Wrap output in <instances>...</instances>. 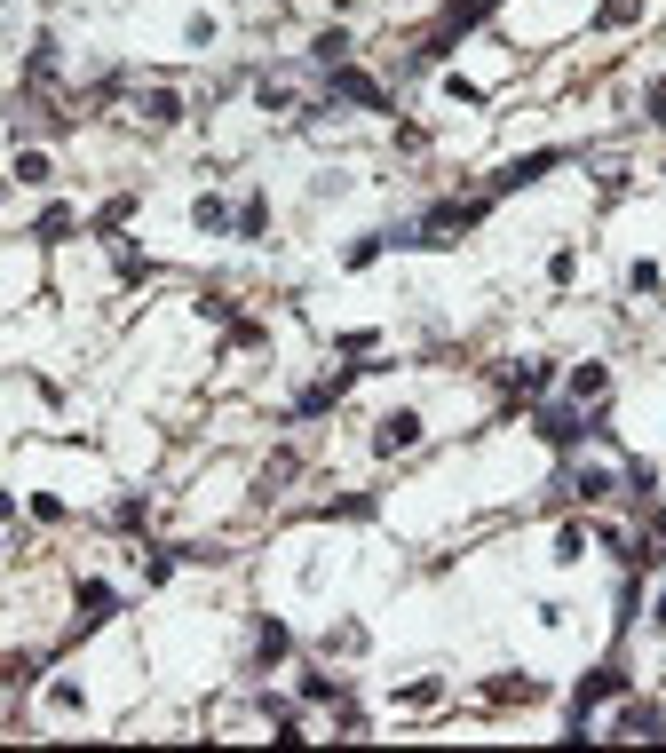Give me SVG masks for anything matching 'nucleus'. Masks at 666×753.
Segmentation results:
<instances>
[{
  "label": "nucleus",
  "instance_id": "1",
  "mask_svg": "<svg viewBox=\"0 0 666 753\" xmlns=\"http://www.w3.org/2000/svg\"><path fill=\"white\" fill-rule=\"evenodd\" d=\"M389 706H397V714H437V706H444V682H437V674H421V682H405Z\"/></svg>",
  "mask_w": 666,
  "mask_h": 753
},
{
  "label": "nucleus",
  "instance_id": "2",
  "mask_svg": "<svg viewBox=\"0 0 666 753\" xmlns=\"http://www.w3.org/2000/svg\"><path fill=\"white\" fill-rule=\"evenodd\" d=\"M603 389H611V365H571V405H603Z\"/></svg>",
  "mask_w": 666,
  "mask_h": 753
},
{
  "label": "nucleus",
  "instance_id": "3",
  "mask_svg": "<svg viewBox=\"0 0 666 753\" xmlns=\"http://www.w3.org/2000/svg\"><path fill=\"white\" fill-rule=\"evenodd\" d=\"M595 24H603V32H635V24H643V0H603Z\"/></svg>",
  "mask_w": 666,
  "mask_h": 753
},
{
  "label": "nucleus",
  "instance_id": "4",
  "mask_svg": "<svg viewBox=\"0 0 666 753\" xmlns=\"http://www.w3.org/2000/svg\"><path fill=\"white\" fill-rule=\"evenodd\" d=\"M48 175H56V159H48V151H16V183H32V191H40Z\"/></svg>",
  "mask_w": 666,
  "mask_h": 753
},
{
  "label": "nucleus",
  "instance_id": "5",
  "mask_svg": "<svg viewBox=\"0 0 666 753\" xmlns=\"http://www.w3.org/2000/svg\"><path fill=\"white\" fill-rule=\"evenodd\" d=\"M571 278H579V254H571V246H555V254H548V286H571Z\"/></svg>",
  "mask_w": 666,
  "mask_h": 753
},
{
  "label": "nucleus",
  "instance_id": "6",
  "mask_svg": "<svg viewBox=\"0 0 666 753\" xmlns=\"http://www.w3.org/2000/svg\"><path fill=\"white\" fill-rule=\"evenodd\" d=\"M191 222H199V230H230V207H222V199H199V207H191Z\"/></svg>",
  "mask_w": 666,
  "mask_h": 753
}]
</instances>
